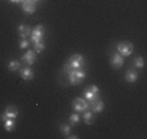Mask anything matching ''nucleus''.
<instances>
[{
	"label": "nucleus",
	"mask_w": 147,
	"mask_h": 139,
	"mask_svg": "<svg viewBox=\"0 0 147 139\" xmlns=\"http://www.w3.org/2000/svg\"><path fill=\"white\" fill-rule=\"evenodd\" d=\"M134 51V46L131 42H120L117 44V52L121 56L126 57V56H130Z\"/></svg>",
	"instance_id": "obj_4"
},
{
	"label": "nucleus",
	"mask_w": 147,
	"mask_h": 139,
	"mask_svg": "<svg viewBox=\"0 0 147 139\" xmlns=\"http://www.w3.org/2000/svg\"><path fill=\"white\" fill-rule=\"evenodd\" d=\"M124 65V56H121L119 52H115L111 56V66L113 69H120Z\"/></svg>",
	"instance_id": "obj_9"
},
{
	"label": "nucleus",
	"mask_w": 147,
	"mask_h": 139,
	"mask_svg": "<svg viewBox=\"0 0 147 139\" xmlns=\"http://www.w3.org/2000/svg\"><path fill=\"white\" fill-rule=\"evenodd\" d=\"M22 11L26 14H33L36 11V3L33 0H24L22 1Z\"/></svg>",
	"instance_id": "obj_10"
},
{
	"label": "nucleus",
	"mask_w": 147,
	"mask_h": 139,
	"mask_svg": "<svg viewBox=\"0 0 147 139\" xmlns=\"http://www.w3.org/2000/svg\"><path fill=\"white\" fill-rule=\"evenodd\" d=\"M21 60H22V61L25 62L28 66H30V65H33L34 62H35V60H36V52H35V51H33V50H29L28 52L22 56V58H21Z\"/></svg>",
	"instance_id": "obj_11"
},
{
	"label": "nucleus",
	"mask_w": 147,
	"mask_h": 139,
	"mask_svg": "<svg viewBox=\"0 0 147 139\" xmlns=\"http://www.w3.org/2000/svg\"><path fill=\"white\" fill-rule=\"evenodd\" d=\"M70 129H72V125H70V124H61L60 125V131L64 134V135H69Z\"/></svg>",
	"instance_id": "obj_18"
},
{
	"label": "nucleus",
	"mask_w": 147,
	"mask_h": 139,
	"mask_svg": "<svg viewBox=\"0 0 147 139\" xmlns=\"http://www.w3.org/2000/svg\"><path fill=\"white\" fill-rule=\"evenodd\" d=\"M72 107H73V109H74V112H77V113H83L85 111L89 109V101H87L85 97H76L74 100H73Z\"/></svg>",
	"instance_id": "obj_3"
},
{
	"label": "nucleus",
	"mask_w": 147,
	"mask_h": 139,
	"mask_svg": "<svg viewBox=\"0 0 147 139\" xmlns=\"http://www.w3.org/2000/svg\"><path fill=\"white\" fill-rule=\"evenodd\" d=\"M9 1H12V3H22L24 0H9Z\"/></svg>",
	"instance_id": "obj_23"
},
{
	"label": "nucleus",
	"mask_w": 147,
	"mask_h": 139,
	"mask_svg": "<svg viewBox=\"0 0 147 139\" xmlns=\"http://www.w3.org/2000/svg\"><path fill=\"white\" fill-rule=\"evenodd\" d=\"M33 1H35V3H38V1H40V0H33Z\"/></svg>",
	"instance_id": "obj_25"
},
{
	"label": "nucleus",
	"mask_w": 147,
	"mask_h": 139,
	"mask_svg": "<svg viewBox=\"0 0 147 139\" xmlns=\"http://www.w3.org/2000/svg\"><path fill=\"white\" fill-rule=\"evenodd\" d=\"M4 124V129L7 131H13L16 128V122H14V118H4L3 120Z\"/></svg>",
	"instance_id": "obj_14"
},
{
	"label": "nucleus",
	"mask_w": 147,
	"mask_h": 139,
	"mask_svg": "<svg viewBox=\"0 0 147 139\" xmlns=\"http://www.w3.org/2000/svg\"><path fill=\"white\" fill-rule=\"evenodd\" d=\"M78 122H80V116H78L77 112L73 113V114H70V117H69V124L70 125H77Z\"/></svg>",
	"instance_id": "obj_19"
},
{
	"label": "nucleus",
	"mask_w": 147,
	"mask_h": 139,
	"mask_svg": "<svg viewBox=\"0 0 147 139\" xmlns=\"http://www.w3.org/2000/svg\"><path fill=\"white\" fill-rule=\"evenodd\" d=\"M92 118H94V113H92L90 109H87V111L83 112V121H85V124H86V125H91V124H92Z\"/></svg>",
	"instance_id": "obj_16"
},
{
	"label": "nucleus",
	"mask_w": 147,
	"mask_h": 139,
	"mask_svg": "<svg viewBox=\"0 0 147 139\" xmlns=\"http://www.w3.org/2000/svg\"><path fill=\"white\" fill-rule=\"evenodd\" d=\"M20 73H21V78L25 79V81H30V79H33L34 78V72L29 66L20 69Z\"/></svg>",
	"instance_id": "obj_12"
},
{
	"label": "nucleus",
	"mask_w": 147,
	"mask_h": 139,
	"mask_svg": "<svg viewBox=\"0 0 147 139\" xmlns=\"http://www.w3.org/2000/svg\"><path fill=\"white\" fill-rule=\"evenodd\" d=\"M89 109L92 113H100L104 109V103H103V100L100 97H98V99H95V100L89 103Z\"/></svg>",
	"instance_id": "obj_7"
},
{
	"label": "nucleus",
	"mask_w": 147,
	"mask_h": 139,
	"mask_svg": "<svg viewBox=\"0 0 147 139\" xmlns=\"http://www.w3.org/2000/svg\"><path fill=\"white\" fill-rule=\"evenodd\" d=\"M68 75V81L72 85H81L82 81L86 78V73L85 70L81 68V69H70L67 72Z\"/></svg>",
	"instance_id": "obj_2"
},
{
	"label": "nucleus",
	"mask_w": 147,
	"mask_h": 139,
	"mask_svg": "<svg viewBox=\"0 0 147 139\" xmlns=\"http://www.w3.org/2000/svg\"><path fill=\"white\" fill-rule=\"evenodd\" d=\"M29 40H26V38H22L21 40H20V43H18V47L21 48V50H25V48H28L29 47Z\"/></svg>",
	"instance_id": "obj_22"
},
{
	"label": "nucleus",
	"mask_w": 147,
	"mask_h": 139,
	"mask_svg": "<svg viewBox=\"0 0 147 139\" xmlns=\"http://www.w3.org/2000/svg\"><path fill=\"white\" fill-rule=\"evenodd\" d=\"M17 116H18V109L14 105H8L5 108V111H4V113L1 114L0 120L3 121L4 118H16Z\"/></svg>",
	"instance_id": "obj_8"
},
{
	"label": "nucleus",
	"mask_w": 147,
	"mask_h": 139,
	"mask_svg": "<svg viewBox=\"0 0 147 139\" xmlns=\"http://www.w3.org/2000/svg\"><path fill=\"white\" fill-rule=\"evenodd\" d=\"M46 50V46L43 42H39V43H34V51H35L36 53L39 52H43V51Z\"/></svg>",
	"instance_id": "obj_20"
},
{
	"label": "nucleus",
	"mask_w": 147,
	"mask_h": 139,
	"mask_svg": "<svg viewBox=\"0 0 147 139\" xmlns=\"http://www.w3.org/2000/svg\"><path fill=\"white\" fill-rule=\"evenodd\" d=\"M134 65H136V68H143L144 66V60L142 56H138V57L134 60Z\"/></svg>",
	"instance_id": "obj_21"
},
{
	"label": "nucleus",
	"mask_w": 147,
	"mask_h": 139,
	"mask_svg": "<svg viewBox=\"0 0 147 139\" xmlns=\"http://www.w3.org/2000/svg\"><path fill=\"white\" fill-rule=\"evenodd\" d=\"M83 65H85L83 56L80 55V53H74V55H72L69 58H68V61H67V64L64 65L63 70L67 73L68 70H70V69H81Z\"/></svg>",
	"instance_id": "obj_1"
},
{
	"label": "nucleus",
	"mask_w": 147,
	"mask_h": 139,
	"mask_svg": "<svg viewBox=\"0 0 147 139\" xmlns=\"http://www.w3.org/2000/svg\"><path fill=\"white\" fill-rule=\"evenodd\" d=\"M18 34L21 35V38H26L31 34V29L28 25H20L18 26Z\"/></svg>",
	"instance_id": "obj_15"
},
{
	"label": "nucleus",
	"mask_w": 147,
	"mask_h": 139,
	"mask_svg": "<svg viewBox=\"0 0 147 139\" xmlns=\"http://www.w3.org/2000/svg\"><path fill=\"white\" fill-rule=\"evenodd\" d=\"M125 79H126V82H129V83H134V82L138 79V73L133 69H129L128 72H126V74H125Z\"/></svg>",
	"instance_id": "obj_13"
},
{
	"label": "nucleus",
	"mask_w": 147,
	"mask_h": 139,
	"mask_svg": "<svg viewBox=\"0 0 147 139\" xmlns=\"http://www.w3.org/2000/svg\"><path fill=\"white\" fill-rule=\"evenodd\" d=\"M67 136H68V138H70V139H73V138H74V139H77V138H78L77 135H67Z\"/></svg>",
	"instance_id": "obj_24"
},
{
	"label": "nucleus",
	"mask_w": 147,
	"mask_h": 139,
	"mask_svg": "<svg viewBox=\"0 0 147 139\" xmlns=\"http://www.w3.org/2000/svg\"><path fill=\"white\" fill-rule=\"evenodd\" d=\"M83 95H85V99L90 103V101H92V100H95V99L99 97V87L95 86V85H91V86L85 89Z\"/></svg>",
	"instance_id": "obj_5"
},
{
	"label": "nucleus",
	"mask_w": 147,
	"mask_h": 139,
	"mask_svg": "<svg viewBox=\"0 0 147 139\" xmlns=\"http://www.w3.org/2000/svg\"><path fill=\"white\" fill-rule=\"evenodd\" d=\"M8 69L11 72H16V70H20L21 69V62L17 61V60H11L8 62Z\"/></svg>",
	"instance_id": "obj_17"
},
{
	"label": "nucleus",
	"mask_w": 147,
	"mask_h": 139,
	"mask_svg": "<svg viewBox=\"0 0 147 139\" xmlns=\"http://www.w3.org/2000/svg\"><path fill=\"white\" fill-rule=\"evenodd\" d=\"M30 36H31V42H33V44L34 43L42 42V39H43V36H45V26L43 25L35 26V28L31 30Z\"/></svg>",
	"instance_id": "obj_6"
}]
</instances>
